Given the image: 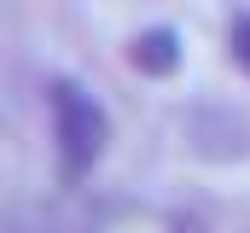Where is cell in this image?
Masks as SVG:
<instances>
[{
	"label": "cell",
	"instance_id": "2",
	"mask_svg": "<svg viewBox=\"0 0 250 233\" xmlns=\"http://www.w3.org/2000/svg\"><path fill=\"white\" fill-rule=\"evenodd\" d=\"M134 70H146V76H175V64H181V41H175V29H146L140 41H134Z\"/></svg>",
	"mask_w": 250,
	"mask_h": 233
},
{
	"label": "cell",
	"instance_id": "3",
	"mask_svg": "<svg viewBox=\"0 0 250 233\" xmlns=\"http://www.w3.org/2000/svg\"><path fill=\"white\" fill-rule=\"evenodd\" d=\"M233 58L250 70V18H233Z\"/></svg>",
	"mask_w": 250,
	"mask_h": 233
},
{
	"label": "cell",
	"instance_id": "1",
	"mask_svg": "<svg viewBox=\"0 0 250 233\" xmlns=\"http://www.w3.org/2000/svg\"><path fill=\"white\" fill-rule=\"evenodd\" d=\"M53 134H59V158L70 175L93 169L105 140H111V116L99 111V99L76 82H53Z\"/></svg>",
	"mask_w": 250,
	"mask_h": 233
},
{
	"label": "cell",
	"instance_id": "4",
	"mask_svg": "<svg viewBox=\"0 0 250 233\" xmlns=\"http://www.w3.org/2000/svg\"><path fill=\"white\" fill-rule=\"evenodd\" d=\"M59 233H82V228H59Z\"/></svg>",
	"mask_w": 250,
	"mask_h": 233
}]
</instances>
